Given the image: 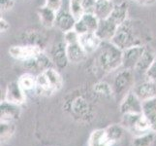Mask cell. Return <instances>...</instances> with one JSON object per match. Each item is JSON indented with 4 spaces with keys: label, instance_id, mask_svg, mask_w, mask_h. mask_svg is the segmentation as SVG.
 I'll list each match as a JSON object with an SVG mask.
<instances>
[{
    "label": "cell",
    "instance_id": "cell-20",
    "mask_svg": "<svg viewBox=\"0 0 156 146\" xmlns=\"http://www.w3.org/2000/svg\"><path fill=\"white\" fill-rule=\"evenodd\" d=\"M118 28V25L115 24L112 20L109 18L106 20H101L99 21V25L96 30V34H97L100 39L103 42L112 41L115 32Z\"/></svg>",
    "mask_w": 156,
    "mask_h": 146
},
{
    "label": "cell",
    "instance_id": "cell-16",
    "mask_svg": "<svg viewBox=\"0 0 156 146\" xmlns=\"http://www.w3.org/2000/svg\"><path fill=\"white\" fill-rule=\"evenodd\" d=\"M144 46H134L123 50L122 54V67L124 69L134 70L144 50Z\"/></svg>",
    "mask_w": 156,
    "mask_h": 146
},
{
    "label": "cell",
    "instance_id": "cell-5",
    "mask_svg": "<svg viewBox=\"0 0 156 146\" xmlns=\"http://www.w3.org/2000/svg\"><path fill=\"white\" fill-rule=\"evenodd\" d=\"M135 72L131 69L122 68L117 74L112 82V89H114L115 96L120 99V100L127 95L129 92L132 91L135 85Z\"/></svg>",
    "mask_w": 156,
    "mask_h": 146
},
{
    "label": "cell",
    "instance_id": "cell-27",
    "mask_svg": "<svg viewBox=\"0 0 156 146\" xmlns=\"http://www.w3.org/2000/svg\"><path fill=\"white\" fill-rule=\"evenodd\" d=\"M92 91L95 95H97L101 99H111L115 95L112 85L109 84L106 81H98L96 82L93 87Z\"/></svg>",
    "mask_w": 156,
    "mask_h": 146
},
{
    "label": "cell",
    "instance_id": "cell-8",
    "mask_svg": "<svg viewBox=\"0 0 156 146\" xmlns=\"http://www.w3.org/2000/svg\"><path fill=\"white\" fill-rule=\"evenodd\" d=\"M49 56L57 70L65 69L70 63L67 55V45L64 40L57 41L51 47Z\"/></svg>",
    "mask_w": 156,
    "mask_h": 146
},
{
    "label": "cell",
    "instance_id": "cell-19",
    "mask_svg": "<svg viewBox=\"0 0 156 146\" xmlns=\"http://www.w3.org/2000/svg\"><path fill=\"white\" fill-rule=\"evenodd\" d=\"M80 43L87 55H94L103 43L96 32H87L80 35Z\"/></svg>",
    "mask_w": 156,
    "mask_h": 146
},
{
    "label": "cell",
    "instance_id": "cell-7",
    "mask_svg": "<svg viewBox=\"0 0 156 146\" xmlns=\"http://www.w3.org/2000/svg\"><path fill=\"white\" fill-rule=\"evenodd\" d=\"M69 109L72 116L80 121H88V119L92 118V106L83 96L80 95L72 99L70 102Z\"/></svg>",
    "mask_w": 156,
    "mask_h": 146
},
{
    "label": "cell",
    "instance_id": "cell-34",
    "mask_svg": "<svg viewBox=\"0 0 156 146\" xmlns=\"http://www.w3.org/2000/svg\"><path fill=\"white\" fill-rule=\"evenodd\" d=\"M15 6V0H0V9L1 13L9 12Z\"/></svg>",
    "mask_w": 156,
    "mask_h": 146
},
{
    "label": "cell",
    "instance_id": "cell-32",
    "mask_svg": "<svg viewBox=\"0 0 156 146\" xmlns=\"http://www.w3.org/2000/svg\"><path fill=\"white\" fill-rule=\"evenodd\" d=\"M83 1V0H69V10L71 11V13L77 20L84 14Z\"/></svg>",
    "mask_w": 156,
    "mask_h": 146
},
{
    "label": "cell",
    "instance_id": "cell-36",
    "mask_svg": "<svg viewBox=\"0 0 156 146\" xmlns=\"http://www.w3.org/2000/svg\"><path fill=\"white\" fill-rule=\"evenodd\" d=\"M95 3H96V0H83V8L84 13H93Z\"/></svg>",
    "mask_w": 156,
    "mask_h": 146
},
{
    "label": "cell",
    "instance_id": "cell-18",
    "mask_svg": "<svg viewBox=\"0 0 156 146\" xmlns=\"http://www.w3.org/2000/svg\"><path fill=\"white\" fill-rule=\"evenodd\" d=\"M0 120L1 122H16L19 120L21 114L20 105L11 103V102L3 99L0 103Z\"/></svg>",
    "mask_w": 156,
    "mask_h": 146
},
{
    "label": "cell",
    "instance_id": "cell-1",
    "mask_svg": "<svg viewBox=\"0 0 156 146\" xmlns=\"http://www.w3.org/2000/svg\"><path fill=\"white\" fill-rule=\"evenodd\" d=\"M151 40V32L149 28L142 21L129 18L118 26L112 42L121 50L134 46L147 45Z\"/></svg>",
    "mask_w": 156,
    "mask_h": 146
},
{
    "label": "cell",
    "instance_id": "cell-23",
    "mask_svg": "<svg viewBox=\"0 0 156 146\" xmlns=\"http://www.w3.org/2000/svg\"><path fill=\"white\" fill-rule=\"evenodd\" d=\"M115 24L119 26L124 21L129 19V5L127 1H121L119 3L115 4V6L112 10V14L109 17Z\"/></svg>",
    "mask_w": 156,
    "mask_h": 146
},
{
    "label": "cell",
    "instance_id": "cell-13",
    "mask_svg": "<svg viewBox=\"0 0 156 146\" xmlns=\"http://www.w3.org/2000/svg\"><path fill=\"white\" fill-rule=\"evenodd\" d=\"M143 101L135 95L133 91H130L120 100L119 110L121 114H131V113H142Z\"/></svg>",
    "mask_w": 156,
    "mask_h": 146
},
{
    "label": "cell",
    "instance_id": "cell-22",
    "mask_svg": "<svg viewBox=\"0 0 156 146\" xmlns=\"http://www.w3.org/2000/svg\"><path fill=\"white\" fill-rule=\"evenodd\" d=\"M39 21L43 28H51L55 26V20L57 12L49 7L43 5L42 7H39L37 10Z\"/></svg>",
    "mask_w": 156,
    "mask_h": 146
},
{
    "label": "cell",
    "instance_id": "cell-3",
    "mask_svg": "<svg viewBox=\"0 0 156 146\" xmlns=\"http://www.w3.org/2000/svg\"><path fill=\"white\" fill-rule=\"evenodd\" d=\"M63 79L55 67L45 70L37 75L35 93L41 96H51L60 90Z\"/></svg>",
    "mask_w": 156,
    "mask_h": 146
},
{
    "label": "cell",
    "instance_id": "cell-15",
    "mask_svg": "<svg viewBox=\"0 0 156 146\" xmlns=\"http://www.w3.org/2000/svg\"><path fill=\"white\" fill-rule=\"evenodd\" d=\"M155 59H156V53L154 51V49L149 44L146 45L141 58H140L139 62H137L135 68H134V72L140 75H146L147 70L155 62Z\"/></svg>",
    "mask_w": 156,
    "mask_h": 146
},
{
    "label": "cell",
    "instance_id": "cell-29",
    "mask_svg": "<svg viewBox=\"0 0 156 146\" xmlns=\"http://www.w3.org/2000/svg\"><path fill=\"white\" fill-rule=\"evenodd\" d=\"M18 82L25 92H35L37 75L30 72H25L23 75H20V78L18 79Z\"/></svg>",
    "mask_w": 156,
    "mask_h": 146
},
{
    "label": "cell",
    "instance_id": "cell-21",
    "mask_svg": "<svg viewBox=\"0 0 156 146\" xmlns=\"http://www.w3.org/2000/svg\"><path fill=\"white\" fill-rule=\"evenodd\" d=\"M67 55L70 63L74 64L83 62L88 57L87 52L84 51V49L80 45V41L67 45Z\"/></svg>",
    "mask_w": 156,
    "mask_h": 146
},
{
    "label": "cell",
    "instance_id": "cell-30",
    "mask_svg": "<svg viewBox=\"0 0 156 146\" xmlns=\"http://www.w3.org/2000/svg\"><path fill=\"white\" fill-rule=\"evenodd\" d=\"M15 122H0V139L1 142H6L12 138L16 133Z\"/></svg>",
    "mask_w": 156,
    "mask_h": 146
},
{
    "label": "cell",
    "instance_id": "cell-17",
    "mask_svg": "<svg viewBox=\"0 0 156 146\" xmlns=\"http://www.w3.org/2000/svg\"><path fill=\"white\" fill-rule=\"evenodd\" d=\"M77 19L74 17V15L71 13V11L67 9L61 8L57 12L56 20H55V26L58 30H60L63 33L72 30L75 28Z\"/></svg>",
    "mask_w": 156,
    "mask_h": 146
},
{
    "label": "cell",
    "instance_id": "cell-38",
    "mask_svg": "<svg viewBox=\"0 0 156 146\" xmlns=\"http://www.w3.org/2000/svg\"><path fill=\"white\" fill-rule=\"evenodd\" d=\"M9 28H10V24L4 18L1 17V19H0V31H1V34L6 33L9 30Z\"/></svg>",
    "mask_w": 156,
    "mask_h": 146
},
{
    "label": "cell",
    "instance_id": "cell-25",
    "mask_svg": "<svg viewBox=\"0 0 156 146\" xmlns=\"http://www.w3.org/2000/svg\"><path fill=\"white\" fill-rule=\"evenodd\" d=\"M115 6V4L112 0H96L93 14L100 21L106 20L110 17Z\"/></svg>",
    "mask_w": 156,
    "mask_h": 146
},
{
    "label": "cell",
    "instance_id": "cell-39",
    "mask_svg": "<svg viewBox=\"0 0 156 146\" xmlns=\"http://www.w3.org/2000/svg\"><path fill=\"white\" fill-rule=\"evenodd\" d=\"M130 1L135 2L141 6H152L156 3V0H130Z\"/></svg>",
    "mask_w": 156,
    "mask_h": 146
},
{
    "label": "cell",
    "instance_id": "cell-14",
    "mask_svg": "<svg viewBox=\"0 0 156 146\" xmlns=\"http://www.w3.org/2000/svg\"><path fill=\"white\" fill-rule=\"evenodd\" d=\"M26 92L21 88V86L17 81L10 82L5 91L4 99L11 103H15L18 105H23L26 100Z\"/></svg>",
    "mask_w": 156,
    "mask_h": 146
},
{
    "label": "cell",
    "instance_id": "cell-9",
    "mask_svg": "<svg viewBox=\"0 0 156 146\" xmlns=\"http://www.w3.org/2000/svg\"><path fill=\"white\" fill-rule=\"evenodd\" d=\"M48 35L44 31L38 28H27L23 31L20 34V43L21 44L36 46L41 48L45 51L46 47L48 46Z\"/></svg>",
    "mask_w": 156,
    "mask_h": 146
},
{
    "label": "cell",
    "instance_id": "cell-35",
    "mask_svg": "<svg viewBox=\"0 0 156 146\" xmlns=\"http://www.w3.org/2000/svg\"><path fill=\"white\" fill-rule=\"evenodd\" d=\"M45 6L58 12L62 8V0H46Z\"/></svg>",
    "mask_w": 156,
    "mask_h": 146
},
{
    "label": "cell",
    "instance_id": "cell-11",
    "mask_svg": "<svg viewBox=\"0 0 156 146\" xmlns=\"http://www.w3.org/2000/svg\"><path fill=\"white\" fill-rule=\"evenodd\" d=\"M132 91L142 101L156 97V83L148 78H144L134 85Z\"/></svg>",
    "mask_w": 156,
    "mask_h": 146
},
{
    "label": "cell",
    "instance_id": "cell-2",
    "mask_svg": "<svg viewBox=\"0 0 156 146\" xmlns=\"http://www.w3.org/2000/svg\"><path fill=\"white\" fill-rule=\"evenodd\" d=\"M123 50L112 41L103 42L95 55V64L103 73H111L122 67Z\"/></svg>",
    "mask_w": 156,
    "mask_h": 146
},
{
    "label": "cell",
    "instance_id": "cell-26",
    "mask_svg": "<svg viewBox=\"0 0 156 146\" xmlns=\"http://www.w3.org/2000/svg\"><path fill=\"white\" fill-rule=\"evenodd\" d=\"M88 146H112V143L108 138L105 129H97L90 133Z\"/></svg>",
    "mask_w": 156,
    "mask_h": 146
},
{
    "label": "cell",
    "instance_id": "cell-4",
    "mask_svg": "<svg viewBox=\"0 0 156 146\" xmlns=\"http://www.w3.org/2000/svg\"><path fill=\"white\" fill-rule=\"evenodd\" d=\"M121 125L127 132L133 133L135 137L152 132L150 125L142 113H131V114H122Z\"/></svg>",
    "mask_w": 156,
    "mask_h": 146
},
{
    "label": "cell",
    "instance_id": "cell-37",
    "mask_svg": "<svg viewBox=\"0 0 156 146\" xmlns=\"http://www.w3.org/2000/svg\"><path fill=\"white\" fill-rule=\"evenodd\" d=\"M144 76L148 79H150V80L154 81V82L156 83V59H155V62L152 63V66H150V68L147 70V72L146 73Z\"/></svg>",
    "mask_w": 156,
    "mask_h": 146
},
{
    "label": "cell",
    "instance_id": "cell-31",
    "mask_svg": "<svg viewBox=\"0 0 156 146\" xmlns=\"http://www.w3.org/2000/svg\"><path fill=\"white\" fill-rule=\"evenodd\" d=\"M156 133L154 132H148L141 136L135 137L133 139V146H152L155 141Z\"/></svg>",
    "mask_w": 156,
    "mask_h": 146
},
{
    "label": "cell",
    "instance_id": "cell-12",
    "mask_svg": "<svg viewBox=\"0 0 156 146\" xmlns=\"http://www.w3.org/2000/svg\"><path fill=\"white\" fill-rule=\"evenodd\" d=\"M100 20L93 13H84L82 17L77 20L74 29L82 35L87 32H95L97 30Z\"/></svg>",
    "mask_w": 156,
    "mask_h": 146
},
{
    "label": "cell",
    "instance_id": "cell-28",
    "mask_svg": "<svg viewBox=\"0 0 156 146\" xmlns=\"http://www.w3.org/2000/svg\"><path fill=\"white\" fill-rule=\"evenodd\" d=\"M105 131H106V134L108 138H109L110 141L114 144L117 141H119L123 137L126 129L121 124H112V125L107 127L105 129Z\"/></svg>",
    "mask_w": 156,
    "mask_h": 146
},
{
    "label": "cell",
    "instance_id": "cell-10",
    "mask_svg": "<svg viewBox=\"0 0 156 146\" xmlns=\"http://www.w3.org/2000/svg\"><path fill=\"white\" fill-rule=\"evenodd\" d=\"M42 51L41 48L26 44H19V45H13L9 49V54L13 58L17 61L23 62L25 61H28L30 58H33Z\"/></svg>",
    "mask_w": 156,
    "mask_h": 146
},
{
    "label": "cell",
    "instance_id": "cell-33",
    "mask_svg": "<svg viewBox=\"0 0 156 146\" xmlns=\"http://www.w3.org/2000/svg\"><path fill=\"white\" fill-rule=\"evenodd\" d=\"M63 34H64L63 40H64V42H65L67 45L80 41V35L78 34V32L75 29L69 30V31L65 32V33H63Z\"/></svg>",
    "mask_w": 156,
    "mask_h": 146
},
{
    "label": "cell",
    "instance_id": "cell-24",
    "mask_svg": "<svg viewBox=\"0 0 156 146\" xmlns=\"http://www.w3.org/2000/svg\"><path fill=\"white\" fill-rule=\"evenodd\" d=\"M142 114L150 125L151 131L156 133V97L143 101Z\"/></svg>",
    "mask_w": 156,
    "mask_h": 146
},
{
    "label": "cell",
    "instance_id": "cell-6",
    "mask_svg": "<svg viewBox=\"0 0 156 146\" xmlns=\"http://www.w3.org/2000/svg\"><path fill=\"white\" fill-rule=\"evenodd\" d=\"M21 64L25 70H27V72L33 73L35 75L44 72L47 69L55 67L51 57L45 51H42L33 58L21 62Z\"/></svg>",
    "mask_w": 156,
    "mask_h": 146
}]
</instances>
